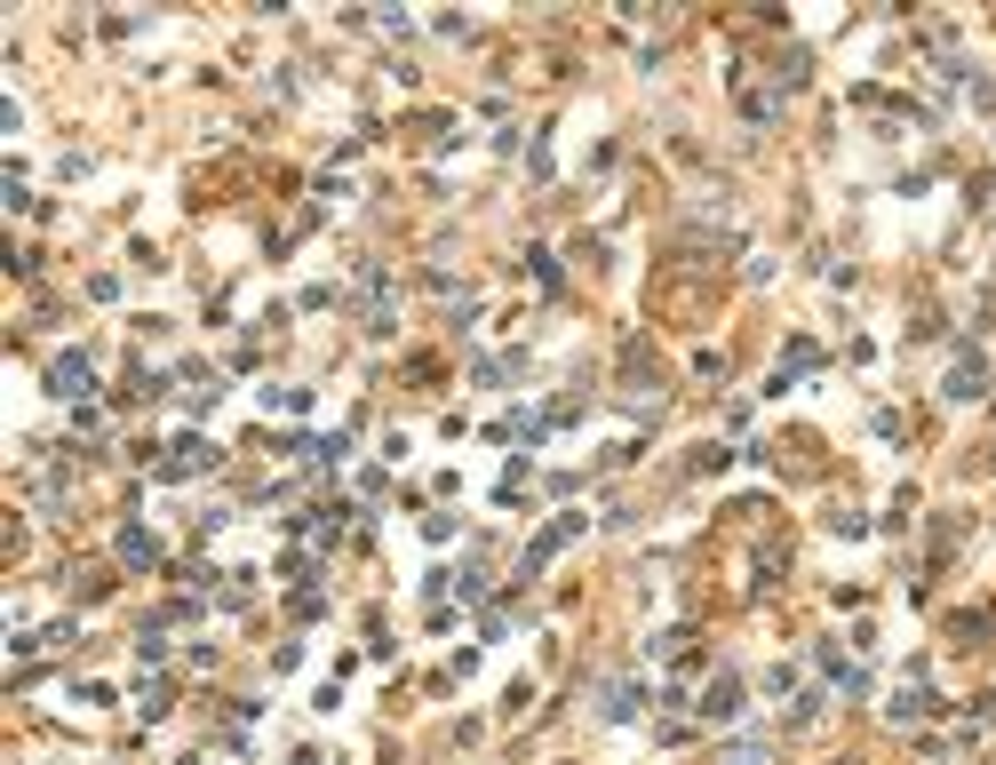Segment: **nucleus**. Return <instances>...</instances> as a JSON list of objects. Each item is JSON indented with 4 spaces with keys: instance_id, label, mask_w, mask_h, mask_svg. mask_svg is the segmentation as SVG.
<instances>
[{
    "instance_id": "obj_1",
    "label": "nucleus",
    "mask_w": 996,
    "mask_h": 765,
    "mask_svg": "<svg viewBox=\"0 0 996 765\" xmlns=\"http://www.w3.org/2000/svg\"><path fill=\"white\" fill-rule=\"evenodd\" d=\"M574 535H582V510H566V518H551V526H542V535L526 543V558H519V583H534V574H542V566H551V558H559V550L574 543Z\"/></svg>"
},
{
    "instance_id": "obj_2",
    "label": "nucleus",
    "mask_w": 996,
    "mask_h": 765,
    "mask_svg": "<svg viewBox=\"0 0 996 765\" xmlns=\"http://www.w3.org/2000/svg\"><path fill=\"white\" fill-rule=\"evenodd\" d=\"M48 391H57V399H88V391H96V367H88V351H65L57 367H48Z\"/></svg>"
},
{
    "instance_id": "obj_3",
    "label": "nucleus",
    "mask_w": 996,
    "mask_h": 765,
    "mask_svg": "<svg viewBox=\"0 0 996 765\" xmlns=\"http://www.w3.org/2000/svg\"><path fill=\"white\" fill-rule=\"evenodd\" d=\"M980 383H988V359H980V344H965V351H957V367H949V383H940V391H949V399H973Z\"/></svg>"
},
{
    "instance_id": "obj_4",
    "label": "nucleus",
    "mask_w": 996,
    "mask_h": 765,
    "mask_svg": "<svg viewBox=\"0 0 996 765\" xmlns=\"http://www.w3.org/2000/svg\"><path fill=\"white\" fill-rule=\"evenodd\" d=\"M693 709H702V717H718V726H726V717H741V678H733V669H718V678H710V694L693 702Z\"/></svg>"
},
{
    "instance_id": "obj_5",
    "label": "nucleus",
    "mask_w": 996,
    "mask_h": 765,
    "mask_svg": "<svg viewBox=\"0 0 996 765\" xmlns=\"http://www.w3.org/2000/svg\"><path fill=\"white\" fill-rule=\"evenodd\" d=\"M208 463H216V447H208V439H176V455L160 463V478H191V470H208Z\"/></svg>"
},
{
    "instance_id": "obj_6",
    "label": "nucleus",
    "mask_w": 996,
    "mask_h": 765,
    "mask_svg": "<svg viewBox=\"0 0 996 765\" xmlns=\"http://www.w3.org/2000/svg\"><path fill=\"white\" fill-rule=\"evenodd\" d=\"M806 367H821V351L806 344V335H797V344L781 351V367H773V383H766V391H789V383H797V375H806Z\"/></svg>"
},
{
    "instance_id": "obj_7",
    "label": "nucleus",
    "mask_w": 996,
    "mask_h": 765,
    "mask_svg": "<svg viewBox=\"0 0 996 765\" xmlns=\"http://www.w3.org/2000/svg\"><path fill=\"white\" fill-rule=\"evenodd\" d=\"M598 709H607V717H614V726H630V717L645 709V686H630V678H614V686H607V702H598Z\"/></svg>"
},
{
    "instance_id": "obj_8",
    "label": "nucleus",
    "mask_w": 996,
    "mask_h": 765,
    "mask_svg": "<svg viewBox=\"0 0 996 765\" xmlns=\"http://www.w3.org/2000/svg\"><path fill=\"white\" fill-rule=\"evenodd\" d=\"M120 566H144V574H152V566H160V543L144 535V526H120Z\"/></svg>"
},
{
    "instance_id": "obj_9",
    "label": "nucleus",
    "mask_w": 996,
    "mask_h": 765,
    "mask_svg": "<svg viewBox=\"0 0 996 765\" xmlns=\"http://www.w3.org/2000/svg\"><path fill=\"white\" fill-rule=\"evenodd\" d=\"M917 717H933V694H925V686L893 694V726H917Z\"/></svg>"
},
{
    "instance_id": "obj_10",
    "label": "nucleus",
    "mask_w": 996,
    "mask_h": 765,
    "mask_svg": "<svg viewBox=\"0 0 996 765\" xmlns=\"http://www.w3.org/2000/svg\"><path fill=\"white\" fill-rule=\"evenodd\" d=\"M726 765H766V742H758V734H741V742L726 749Z\"/></svg>"
}]
</instances>
